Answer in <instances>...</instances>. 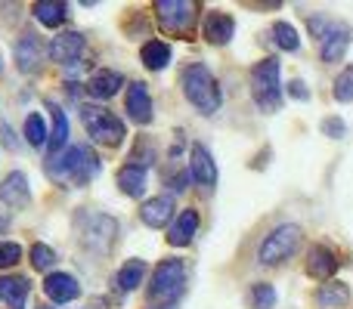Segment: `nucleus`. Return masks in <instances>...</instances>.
Returning a JSON list of instances; mask_svg holds the SVG:
<instances>
[{
  "mask_svg": "<svg viewBox=\"0 0 353 309\" xmlns=\"http://www.w3.org/2000/svg\"><path fill=\"white\" fill-rule=\"evenodd\" d=\"M155 16H159L161 31L176 37H189L192 34L195 16H199V6L192 0H159L155 3Z\"/></svg>",
  "mask_w": 353,
  "mask_h": 309,
  "instance_id": "nucleus-6",
  "label": "nucleus"
},
{
  "mask_svg": "<svg viewBox=\"0 0 353 309\" xmlns=\"http://www.w3.org/2000/svg\"><path fill=\"white\" fill-rule=\"evenodd\" d=\"M31 10H34L37 22L47 25V28H59V25L65 22V16H68V6L62 3V0H37Z\"/></svg>",
  "mask_w": 353,
  "mask_h": 309,
  "instance_id": "nucleus-22",
  "label": "nucleus"
},
{
  "mask_svg": "<svg viewBox=\"0 0 353 309\" xmlns=\"http://www.w3.org/2000/svg\"><path fill=\"white\" fill-rule=\"evenodd\" d=\"M292 93H294L298 99H307V96H310V93L304 90V84H301V81H292Z\"/></svg>",
  "mask_w": 353,
  "mask_h": 309,
  "instance_id": "nucleus-37",
  "label": "nucleus"
},
{
  "mask_svg": "<svg viewBox=\"0 0 353 309\" xmlns=\"http://www.w3.org/2000/svg\"><path fill=\"white\" fill-rule=\"evenodd\" d=\"M37 309H50V306H37Z\"/></svg>",
  "mask_w": 353,
  "mask_h": 309,
  "instance_id": "nucleus-38",
  "label": "nucleus"
},
{
  "mask_svg": "<svg viewBox=\"0 0 353 309\" xmlns=\"http://www.w3.org/2000/svg\"><path fill=\"white\" fill-rule=\"evenodd\" d=\"M47 170L53 180H72L78 186H84L99 173V158L93 155L90 146H72L59 158V164H50Z\"/></svg>",
  "mask_w": 353,
  "mask_h": 309,
  "instance_id": "nucleus-4",
  "label": "nucleus"
},
{
  "mask_svg": "<svg viewBox=\"0 0 353 309\" xmlns=\"http://www.w3.org/2000/svg\"><path fill=\"white\" fill-rule=\"evenodd\" d=\"M140 59L149 72H161V68L171 62V47L165 41H146L140 50Z\"/></svg>",
  "mask_w": 353,
  "mask_h": 309,
  "instance_id": "nucleus-25",
  "label": "nucleus"
},
{
  "mask_svg": "<svg viewBox=\"0 0 353 309\" xmlns=\"http://www.w3.org/2000/svg\"><path fill=\"white\" fill-rule=\"evenodd\" d=\"M37 59H41V43H37V37L34 34L19 37V43H16V65H19V72H25V74L34 72Z\"/></svg>",
  "mask_w": 353,
  "mask_h": 309,
  "instance_id": "nucleus-24",
  "label": "nucleus"
},
{
  "mask_svg": "<svg viewBox=\"0 0 353 309\" xmlns=\"http://www.w3.org/2000/svg\"><path fill=\"white\" fill-rule=\"evenodd\" d=\"M25 140H28V146H47V127H43V118L37 111L25 118Z\"/></svg>",
  "mask_w": 353,
  "mask_h": 309,
  "instance_id": "nucleus-28",
  "label": "nucleus"
},
{
  "mask_svg": "<svg viewBox=\"0 0 353 309\" xmlns=\"http://www.w3.org/2000/svg\"><path fill=\"white\" fill-rule=\"evenodd\" d=\"M143 275H146V263L143 260H128L121 269H118L115 285L121 288L124 294H130V291H137V288L143 285Z\"/></svg>",
  "mask_w": 353,
  "mask_h": 309,
  "instance_id": "nucleus-27",
  "label": "nucleus"
},
{
  "mask_svg": "<svg viewBox=\"0 0 353 309\" xmlns=\"http://www.w3.org/2000/svg\"><path fill=\"white\" fill-rule=\"evenodd\" d=\"M50 111H53V134L47 136V152H50V161H56L59 149H65V142H68V118L53 103H50Z\"/></svg>",
  "mask_w": 353,
  "mask_h": 309,
  "instance_id": "nucleus-21",
  "label": "nucleus"
},
{
  "mask_svg": "<svg viewBox=\"0 0 353 309\" xmlns=\"http://www.w3.org/2000/svg\"><path fill=\"white\" fill-rule=\"evenodd\" d=\"M273 303H276L273 285H267V281H257V285L251 288V306H254V309H273Z\"/></svg>",
  "mask_w": 353,
  "mask_h": 309,
  "instance_id": "nucleus-30",
  "label": "nucleus"
},
{
  "mask_svg": "<svg viewBox=\"0 0 353 309\" xmlns=\"http://www.w3.org/2000/svg\"><path fill=\"white\" fill-rule=\"evenodd\" d=\"M183 285H186V266L183 260H161L152 273V285H149V297L152 300H165V303H174L183 294Z\"/></svg>",
  "mask_w": 353,
  "mask_h": 309,
  "instance_id": "nucleus-7",
  "label": "nucleus"
},
{
  "mask_svg": "<svg viewBox=\"0 0 353 309\" xmlns=\"http://www.w3.org/2000/svg\"><path fill=\"white\" fill-rule=\"evenodd\" d=\"M301 242H304L301 226H294V223L276 226V229L261 242V248H257V263H261V266H279V263L292 260V257L298 254Z\"/></svg>",
  "mask_w": 353,
  "mask_h": 309,
  "instance_id": "nucleus-2",
  "label": "nucleus"
},
{
  "mask_svg": "<svg viewBox=\"0 0 353 309\" xmlns=\"http://www.w3.org/2000/svg\"><path fill=\"white\" fill-rule=\"evenodd\" d=\"M43 294H47L53 303H68V300H74L81 294V288H78V281H74V275L50 273L47 279H43Z\"/></svg>",
  "mask_w": 353,
  "mask_h": 309,
  "instance_id": "nucleus-15",
  "label": "nucleus"
},
{
  "mask_svg": "<svg viewBox=\"0 0 353 309\" xmlns=\"http://www.w3.org/2000/svg\"><path fill=\"white\" fill-rule=\"evenodd\" d=\"M115 235H118V223L112 217H105V213H87L84 217V229H81V244L84 248L105 254L112 248V242H115Z\"/></svg>",
  "mask_w": 353,
  "mask_h": 309,
  "instance_id": "nucleus-9",
  "label": "nucleus"
},
{
  "mask_svg": "<svg viewBox=\"0 0 353 309\" xmlns=\"http://www.w3.org/2000/svg\"><path fill=\"white\" fill-rule=\"evenodd\" d=\"M118 189L130 198H140L146 192V170L137 167V164H128V167L118 170Z\"/></svg>",
  "mask_w": 353,
  "mask_h": 309,
  "instance_id": "nucleus-23",
  "label": "nucleus"
},
{
  "mask_svg": "<svg viewBox=\"0 0 353 309\" xmlns=\"http://www.w3.org/2000/svg\"><path fill=\"white\" fill-rule=\"evenodd\" d=\"M251 96H254L261 111H276L282 105V90H279V59L267 56L251 68Z\"/></svg>",
  "mask_w": 353,
  "mask_h": 309,
  "instance_id": "nucleus-3",
  "label": "nucleus"
},
{
  "mask_svg": "<svg viewBox=\"0 0 353 309\" xmlns=\"http://www.w3.org/2000/svg\"><path fill=\"white\" fill-rule=\"evenodd\" d=\"M335 273H338V257H335V251H329L325 244H313V248L307 251V275H313V279L325 281V279H332Z\"/></svg>",
  "mask_w": 353,
  "mask_h": 309,
  "instance_id": "nucleus-13",
  "label": "nucleus"
},
{
  "mask_svg": "<svg viewBox=\"0 0 353 309\" xmlns=\"http://www.w3.org/2000/svg\"><path fill=\"white\" fill-rule=\"evenodd\" d=\"M121 84H124L121 74L103 68V72L90 74V81H87V93H90L93 99H112L118 90H121Z\"/></svg>",
  "mask_w": 353,
  "mask_h": 309,
  "instance_id": "nucleus-20",
  "label": "nucleus"
},
{
  "mask_svg": "<svg viewBox=\"0 0 353 309\" xmlns=\"http://www.w3.org/2000/svg\"><path fill=\"white\" fill-rule=\"evenodd\" d=\"M0 140H3L6 149H19V140H16V134H12L10 124H0Z\"/></svg>",
  "mask_w": 353,
  "mask_h": 309,
  "instance_id": "nucleus-35",
  "label": "nucleus"
},
{
  "mask_svg": "<svg viewBox=\"0 0 353 309\" xmlns=\"http://www.w3.org/2000/svg\"><path fill=\"white\" fill-rule=\"evenodd\" d=\"M128 115H130V121H137V124L152 121V96H149L146 84H140V81H134V84L128 87Z\"/></svg>",
  "mask_w": 353,
  "mask_h": 309,
  "instance_id": "nucleus-17",
  "label": "nucleus"
},
{
  "mask_svg": "<svg viewBox=\"0 0 353 309\" xmlns=\"http://www.w3.org/2000/svg\"><path fill=\"white\" fill-rule=\"evenodd\" d=\"M50 59L59 62V65H72V62L81 59V53H84V37L78 34V31H62V34H56L53 41H50Z\"/></svg>",
  "mask_w": 353,
  "mask_h": 309,
  "instance_id": "nucleus-10",
  "label": "nucleus"
},
{
  "mask_svg": "<svg viewBox=\"0 0 353 309\" xmlns=\"http://www.w3.org/2000/svg\"><path fill=\"white\" fill-rule=\"evenodd\" d=\"M273 41H276V47L279 50H298L301 47L298 31H294L288 22H276L273 25Z\"/></svg>",
  "mask_w": 353,
  "mask_h": 309,
  "instance_id": "nucleus-29",
  "label": "nucleus"
},
{
  "mask_svg": "<svg viewBox=\"0 0 353 309\" xmlns=\"http://www.w3.org/2000/svg\"><path fill=\"white\" fill-rule=\"evenodd\" d=\"M31 285L25 275H0V300L10 309H22Z\"/></svg>",
  "mask_w": 353,
  "mask_h": 309,
  "instance_id": "nucleus-18",
  "label": "nucleus"
},
{
  "mask_svg": "<svg viewBox=\"0 0 353 309\" xmlns=\"http://www.w3.org/2000/svg\"><path fill=\"white\" fill-rule=\"evenodd\" d=\"M0 201L6 207H25L31 201V189H28V180H25L22 170H12L3 182H0Z\"/></svg>",
  "mask_w": 353,
  "mask_h": 309,
  "instance_id": "nucleus-14",
  "label": "nucleus"
},
{
  "mask_svg": "<svg viewBox=\"0 0 353 309\" xmlns=\"http://www.w3.org/2000/svg\"><path fill=\"white\" fill-rule=\"evenodd\" d=\"M56 263V254H53V248H47V244H31V266L34 269H41V273H47L50 266Z\"/></svg>",
  "mask_w": 353,
  "mask_h": 309,
  "instance_id": "nucleus-31",
  "label": "nucleus"
},
{
  "mask_svg": "<svg viewBox=\"0 0 353 309\" xmlns=\"http://www.w3.org/2000/svg\"><path fill=\"white\" fill-rule=\"evenodd\" d=\"M335 99L338 103H353V65H347L335 81Z\"/></svg>",
  "mask_w": 353,
  "mask_h": 309,
  "instance_id": "nucleus-32",
  "label": "nucleus"
},
{
  "mask_svg": "<svg viewBox=\"0 0 353 309\" xmlns=\"http://www.w3.org/2000/svg\"><path fill=\"white\" fill-rule=\"evenodd\" d=\"M174 217V198L171 195H155L146 204L140 207V220L149 226V229H161L168 226V220Z\"/></svg>",
  "mask_w": 353,
  "mask_h": 309,
  "instance_id": "nucleus-16",
  "label": "nucleus"
},
{
  "mask_svg": "<svg viewBox=\"0 0 353 309\" xmlns=\"http://www.w3.org/2000/svg\"><path fill=\"white\" fill-rule=\"evenodd\" d=\"M323 130L332 136V140H338V136H344V121H338V118H329V121H323Z\"/></svg>",
  "mask_w": 353,
  "mask_h": 309,
  "instance_id": "nucleus-34",
  "label": "nucleus"
},
{
  "mask_svg": "<svg viewBox=\"0 0 353 309\" xmlns=\"http://www.w3.org/2000/svg\"><path fill=\"white\" fill-rule=\"evenodd\" d=\"M189 170H192V180L199 182L205 192H211L217 186V164H214L211 152H208L201 142L192 146V155H189Z\"/></svg>",
  "mask_w": 353,
  "mask_h": 309,
  "instance_id": "nucleus-11",
  "label": "nucleus"
},
{
  "mask_svg": "<svg viewBox=\"0 0 353 309\" xmlns=\"http://www.w3.org/2000/svg\"><path fill=\"white\" fill-rule=\"evenodd\" d=\"M0 72H3V65H0Z\"/></svg>",
  "mask_w": 353,
  "mask_h": 309,
  "instance_id": "nucleus-39",
  "label": "nucleus"
},
{
  "mask_svg": "<svg viewBox=\"0 0 353 309\" xmlns=\"http://www.w3.org/2000/svg\"><path fill=\"white\" fill-rule=\"evenodd\" d=\"M347 300H350V288L344 281H329V285H323L316 291V303L323 309H341L347 306Z\"/></svg>",
  "mask_w": 353,
  "mask_h": 309,
  "instance_id": "nucleus-26",
  "label": "nucleus"
},
{
  "mask_svg": "<svg viewBox=\"0 0 353 309\" xmlns=\"http://www.w3.org/2000/svg\"><path fill=\"white\" fill-rule=\"evenodd\" d=\"M180 84H183L186 99L201 111V115H214V111L220 109V87H217V81H214V74L208 72V65H201V62L186 65L183 68Z\"/></svg>",
  "mask_w": 353,
  "mask_h": 309,
  "instance_id": "nucleus-1",
  "label": "nucleus"
},
{
  "mask_svg": "<svg viewBox=\"0 0 353 309\" xmlns=\"http://www.w3.org/2000/svg\"><path fill=\"white\" fill-rule=\"evenodd\" d=\"M201 34H205L208 43L223 47V43H230L232 34H236V22H232L230 12H208L205 25H201Z\"/></svg>",
  "mask_w": 353,
  "mask_h": 309,
  "instance_id": "nucleus-12",
  "label": "nucleus"
},
{
  "mask_svg": "<svg viewBox=\"0 0 353 309\" xmlns=\"http://www.w3.org/2000/svg\"><path fill=\"white\" fill-rule=\"evenodd\" d=\"M19 260H22V248L12 242H0V269L16 266Z\"/></svg>",
  "mask_w": 353,
  "mask_h": 309,
  "instance_id": "nucleus-33",
  "label": "nucleus"
},
{
  "mask_svg": "<svg viewBox=\"0 0 353 309\" xmlns=\"http://www.w3.org/2000/svg\"><path fill=\"white\" fill-rule=\"evenodd\" d=\"M81 121H84L87 134L99 142V146H121L128 130H124V121L118 115H112L109 109H99V105H84L81 109Z\"/></svg>",
  "mask_w": 353,
  "mask_h": 309,
  "instance_id": "nucleus-5",
  "label": "nucleus"
},
{
  "mask_svg": "<svg viewBox=\"0 0 353 309\" xmlns=\"http://www.w3.org/2000/svg\"><path fill=\"white\" fill-rule=\"evenodd\" d=\"M195 229H199V213L189 207V211H183L180 217L174 220L171 229H168V244H174V248H186V244L192 242Z\"/></svg>",
  "mask_w": 353,
  "mask_h": 309,
  "instance_id": "nucleus-19",
  "label": "nucleus"
},
{
  "mask_svg": "<svg viewBox=\"0 0 353 309\" xmlns=\"http://www.w3.org/2000/svg\"><path fill=\"white\" fill-rule=\"evenodd\" d=\"M313 37H319V53L325 62H338L350 43V28L341 22H325V19H310Z\"/></svg>",
  "mask_w": 353,
  "mask_h": 309,
  "instance_id": "nucleus-8",
  "label": "nucleus"
},
{
  "mask_svg": "<svg viewBox=\"0 0 353 309\" xmlns=\"http://www.w3.org/2000/svg\"><path fill=\"white\" fill-rule=\"evenodd\" d=\"M186 180H189L186 173H176V176H171V189H174V192H183V189H186Z\"/></svg>",
  "mask_w": 353,
  "mask_h": 309,
  "instance_id": "nucleus-36",
  "label": "nucleus"
}]
</instances>
